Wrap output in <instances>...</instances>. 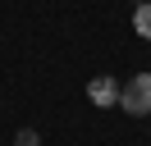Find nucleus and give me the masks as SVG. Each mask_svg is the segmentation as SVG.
I'll list each match as a JSON object with an SVG mask.
<instances>
[{
    "label": "nucleus",
    "mask_w": 151,
    "mask_h": 146,
    "mask_svg": "<svg viewBox=\"0 0 151 146\" xmlns=\"http://www.w3.org/2000/svg\"><path fill=\"white\" fill-rule=\"evenodd\" d=\"M119 110L124 114H151V73H137L119 87Z\"/></svg>",
    "instance_id": "nucleus-1"
},
{
    "label": "nucleus",
    "mask_w": 151,
    "mask_h": 146,
    "mask_svg": "<svg viewBox=\"0 0 151 146\" xmlns=\"http://www.w3.org/2000/svg\"><path fill=\"white\" fill-rule=\"evenodd\" d=\"M87 100H92L96 110H110V105H119V78H110V73L92 78V82H87Z\"/></svg>",
    "instance_id": "nucleus-2"
},
{
    "label": "nucleus",
    "mask_w": 151,
    "mask_h": 146,
    "mask_svg": "<svg viewBox=\"0 0 151 146\" xmlns=\"http://www.w3.org/2000/svg\"><path fill=\"white\" fill-rule=\"evenodd\" d=\"M133 32H137L142 41H151V0L133 5Z\"/></svg>",
    "instance_id": "nucleus-3"
},
{
    "label": "nucleus",
    "mask_w": 151,
    "mask_h": 146,
    "mask_svg": "<svg viewBox=\"0 0 151 146\" xmlns=\"http://www.w3.org/2000/svg\"><path fill=\"white\" fill-rule=\"evenodd\" d=\"M14 146H41V137H37V132H32V128H23V132H19V137H14Z\"/></svg>",
    "instance_id": "nucleus-4"
},
{
    "label": "nucleus",
    "mask_w": 151,
    "mask_h": 146,
    "mask_svg": "<svg viewBox=\"0 0 151 146\" xmlns=\"http://www.w3.org/2000/svg\"><path fill=\"white\" fill-rule=\"evenodd\" d=\"M133 5H142V0H133Z\"/></svg>",
    "instance_id": "nucleus-5"
}]
</instances>
